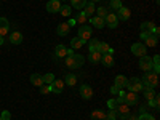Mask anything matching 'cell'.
<instances>
[{
  "label": "cell",
  "mask_w": 160,
  "mask_h": 120,
  "mask_svg": "<svg viewBox=\"0 0 160 120\" xmlns=\"http://www.w3.org/2000/svg\"><path fill=\"white\" fill-rule=\"evenodd\" d=\"M59 13H61L62 16H71L72 8H71L69 5H61V10H59Z\"/></svg>",
  "instance_id": "35"
},
{
  "label": "cell",
  "mask_w": 160,
  "mask_h": 120,
  "mask_svg": "<svg viewBox=\"0 0 160 120\" xmlns=\"http://www.w3.org/2000/svg\"><path fill=\"white\" fill-rule=\"evenodd\" d=\"M69 31H71V28H69V24H68V22H61V24L58 26V29H56L58 35H61V37L68 35V34H69Z\"/></svg>",
  "instance_id": "18"
},
{
  "label": "cell",
  "mask_w": 160,
  "mask_h": 120,
  "mask_svg": "<svg viewBox=\"0 0 160 120\" xmlns=\"http://www.w3.org/2000/svg\"><path fill=\"white\" fill-rule=\"evenodd\" d=\"M50 91H51V87L47 85V83H43L42 87H40V93H42V95H47V93H50Z\"/></svg>",
  "instance_id": "41"
},
{
  "label": "cell",
  "mask_w": 160,
  "mask_h": 120,
  "mask_svg": "<svg viewBox=\"0 0 160 120\" xmlns=\"http://www.w3.org/2000/svg\"><path fill=\"white\" fill-rule=\"evenodd\" d=\"M115 114H117L118 118H122V120L128 118L130 117V106H127L125 102H120L117 106V109H115Z\"/></svg>",
  "instance_id": "5"
},
{
  "label": "cell",
  "mask_w": 160,
  "mask_h": 120,
  "mask_svg": "<svg viewBox=\"0 0 160 120\" xmlns=\"http://www.w3.org/2000/svg\"><path fill=\"white\" fill-rule=\"evenodd\" d=\"M31 83L34 87H42L43 85V77L40 75V74H32L31 75Z\"/></svg>",
  "instance_id": "22"
},
{
  "label": "cell",
  "mask_w": 160,
  "mask_h": 120,
  "mask_svg": "<svg viewBox=\"0 0 160 120\" xmlns=\"http://www.w3.org/2000/svg\"><path fill=\"white\" fill-rule=\"evenodd\" d=\"M83 62H85V56H82V55H75V53H72V55L66 56V66H68L69 69L82 68Z\"/></svg>",
  "instance_id": "1"
},
{
  "label": "cell",
  "mask_w": 160,
  "mask_h": 120,
  "mask_svg": "<svg viewBox=\"0 0 160 120\" xmlns=\"http://www.w3.org/2000/svg\"><path fill=\"white\" fill-rule=\"evenodd\" d=\"M122 0H109V10H118V8H122Z\"/></svg>",
  "instance_id": "32"
},
{
  "label": "cell",
  "mask_w": 160,
  "mask_h": 120,
  "mask_svg": "<svg viewBox=\"0 0 160 120\" xmlns=\"http://www.w3.org/2000/svg\"><path fill=\"white\" fill-rule=\"evenodd\" d=\"M154 28H155V24H154L152 21H146V22L141 24V32H149V34H152Z\"/></svg>",
  "instance_id": "24"
},
{
  "label": "cell",
  "mask_w": 160,
  "mask_h": 120,
  "mask_svg": "<svg viewBox=\"0 0 160 120\" xmlns=\"http://www.w3.org/2000/svg\"><path fill=\"white\" fill-rule=\"evenodd\" d=\"M120 90H122V88H118V87H115V85L111 87V93H112V95H118V91H120Z\"/></svg>",
  "instance_id": "44"
},
{
  "label": "cell",
  "mask_w": 160,
  "mask_h": 120,
  "mask_svg": "<svg viewBox=\"0 0 160 120\" xmlns=\"http://www.w3.org/2000/svg\"><path fill=\"white\" fill-rule=\"evenodd\" d=\"M47 10H48V13H59V10H61V2H59V0H48Z\"/></svg>",
  "instance_id": "12"
},
{
  "label": "cell",
  "mask_w": 160,
  "mask_h": 120,
  "mask_svg": "<svg viewBox=\"0 0 160 120\" xmlns=\"http://www.w3.org/2000/svg\"><path fill=\"white\" fill-rule=\"evenodd\" d=\"M158 102H160V96H158V95H155L152 99L148 101V104L151 106V108H158Z\"/></svg>",
  "instance_id": "37"
},
{
  "label": "cell",
  "mask_w": 160,
  "mask_h": 120,
  "mask_svg": "<svg viewBox=\"0 0 160 120\" xmlns=\"http://www.w3.org/2000/svg\"><path fill=\"white\" fill-rule=\"evenodd\" d=\"M98 47H99V40L98 38H90V43H88V51H98Z\"/></svg>",
  "instance_id": "30"
},
{
  "label": "cell",
  "mask_w": 160,
  "mask_h": 120,
  "mask_svg": "<svg viewBox=\"0 0 160 120\" xmlns=\"http://www.w3.org/2000/svg\"><path fill=\"white\" fill-rule=\"evenodd\" d=\"M123 102H125L127 106H135V104H138V93H133V91L125 93Z\"/></svg>",
  "instance_id": "10"
},
{
  "label": "cell",
  "mask_w": 160,
  "mask_h": 120,
  "mask_svg": "<svg viewBox=\"0 0 160 120\" xmlns=\"http://www.w3.org/2000/svg\"><path fill=\"white\" fill-rule=\"evenodd\" d=\"M141 83L142 87H149V88H155L158 85V74H155L154 71L148 72V74H144L142 80H141Z\"/></svg>",
  "instance_id": "2"
},
{
  "label": "cell",
  "mask_w": 160,
  "mask_h": 120,
  "mask_svg": "<svg viewBox=\"0 0 160 120\" xmlns=\"http://www.w3.org/2000/svg\"><path fill=\"white\" fill-rule=\"evenodd\" d=\"M127 80H128V78H127L125 75H117V77H115V83H114V85L123 90V88L127 87Z\"/></svg>",
  "instance_id": "25"
},
{
  "label": "cell",
  "mask_w": 160,
  "mask_h": 120,
  "mask_svg": "<svg viewBox=\"0 0 160 120\" xmlns=\"http://www.w3.org/2000/svg\"><path fill=\"white\" fill-rule=\"evenodd\" d=\"M87 3V0H71V5L75 8V10H82Z\"/></svg>",
  "instance_id": "34"
},
{
  "label": "cell",
  "mask_w": 160,
  "mask_h": 120,
  "mask_svg": "<svg viewBox=\"0 0 160 120\" xmlns=\"http://www.w3.org/2000/svg\"><path fill=\"white\" fill-rule=\"evenodd\" d=\"M85 45V42L82 38H78V37H74L72 40H71V47H72V50H78V48H82Z\"/></svg>",
  "instance_id": "26"
},
{
  "label": "cell",
  "mask_w": 160,
  "mask_h": 120,
  "mask_svg": "<svg viewBox=\"0 0 160 120\" xmlns=\"http://www.w3.org/2000/svg\"><path fill=\"white\" fill-rule=\"evenodd\" d=\"M95 13H98V18H106L108 16V13H109V8H106V7H99V8H96L95 10Z\"/></svg>",
  "instance_id": "33"
},
{
  "label": "cell",
  "mask_w": 160,
  "mask_h": 120,
  "mask_svg": "<svg viewBox=\"0 0 160 120\" xmlns=\"http://www.w3.org/2000/svg\"><path fill=\"white\" fill-rule=\"evenodd\" d=\"M55 56L56 58H66L68 56V48H66L64 45H58L55 48Z\"/></svg>",
  "instance_id": "23"
},
{
  "label": "cell",
  "mask_w": 160,
  "mask_h": 120,
  "mask_svg": "<svg viewBox=\"0 0 160 120\" xmlns=\"http://www.w3.org/2000/svg\"><path fill=\"white\" fill-rule=\"evenodd\" d=\"M157 43H158V37H157V35H154V34H151L148 38L144 40V45H146V47H151V48L157 47Z\"/></svg>",
  "instance_id": "19"
},
{
  "label": "cell",
  "mask_w": 160,
  "mask_h": 120,
  "mask_svg": "<svg viewBox=\"0 0 160 120\" xmlns=\"http://www.w3.org/2000/svg\"><path fill=\"white\" fill-rule=\"evenodd\" d=\"M80 96H82L83 99H91L93 98V88L90 87V85H82V87H80Z\"/></svg>",
  "instance_id": "11"
},
{
  "label": "cell",
  "mask_w": 160,
  "mask_h": 120,
  "mask_svg": "<svg viewBox=\"0 0 160 120\" xmlns=\"http://www.w3.org/2000/svg\"><path fill=\"white\" fill-rule=\"evenodd\" d=\"M68 24H69V28H72V26H75V24H77L75 18H74V19H69V21H68Z\"/></svg>",
  "instance_id": "46"
},
{
  "label": "cell",
  "mask_w": 160,
  "mask_h": 120,
  "mask_svg": "<svg viewBox=\"0 0 160 120\" xmlns=\"http://www.w3.org/2000/svg\"><path fill=\"white\" fill-rule=\"evenodd\" d=\"M87 19H88V18H87V15H85L83 11H80L78 15H77V18H75V21H77V22H80L82 26H83V22H87Z\"/></svg>",
  "instance_id": "38"
},
{
  "label": "cell",
  "mask_w": 160,
  "mask_h": 120,
  "mask_svg": "<svg viewBox=\"0 0 160 120\" xmlns=\"http://www.w3.org/2000/svg\"><path fill=\"white\" fill-rule=\"evenodd\" d=\"M95 10H96V7H95V3H93V2H87L85 7L82 8V11L87 15V18H91L93 15H95Z\"/></svg>",
  "instance_id": "13"
},
{
  "label": "cell",
  "mask_w": 160,
  "mask_h": 120,
  "mask_svg": "<svg viewBox=\"0 0 160 120\" xmlns=\"http://www.w3.org/2000/svg\"><path fill=\"white\" fill-rule=\"evenodd\" d=\"M91 35H93V31H91V28L90 26H87V24H83V26H80V29H78V38H82L83 42H87V40H90L91 38Z\"/></svg>",
  "instance_id": "7"
},
{
  "label": "cell",
  "mask_w": 160,
  "mask_h": 120,
  "mask_svg": "<svg viewBox=\"0 0 160 120\" xmlns=\"http://www.w3.org/2000/svg\"><path fill=\"white\" fill-rule=\"evenodd\" d=\"M117 106H118V101H117V99H109V101H108V108H109V109L115 111Z\"/></svg>",
  "instance_id": "40"
},
{
  "label": "cell",
  "mask_w": 160,
  "mask_h": 120,
  "mask_svg": "<svg viewBox=\"0 0 160 120\" xmlns=\"http://www.w3.org/2000/svg\"><path fill=\"white\" fill-rule=\"evenodd\" d=\"M88 2H93V3H95V2H98V0H88Z\"/></svg>",
  "instance_id": "49"
},
{
  "label": "cell",
  "mask_w": 160,
  "mask_h": 120,
  "mask_svg": "<svg viewBox=\"0 0 160 120\" xmlns=\"http://www.w3.org/2000/svg\"><path fill=\"white\" fill-rule=\"evenodd\" d=\"M138 120H155V118H154L151 114H146V112H144V114H141V115L138 117Z\"/></svg>",
  "instance_id": "42"
},
{
  "label": "cell",
  "mask_w": 160,
  "mask_h": 120,
  "mask_svg": "<svg viewBox=\"0 0 160 120\" xmlns=\"http://www.w3.org/2000/svg\"><path fill=\"white\" fill-rule=\"evenodd\" d=\"M98 51L101 53V55H106V53H111V55H114V48H111L106 42H99V47H98Z\"/></svg>",
  "instance_id": "20"
},
{
  "label": "cell",
  "mask_w": 160,
  "mask_h": 120,
  "mask_svg": "<svg viewBox=\"0 0 160 120\" xmlns=\"http://www.w3.org/2000/svg\"><path fill=\"white\" fill-rule=\"evenodd\" d=\"M91 24L95 26L96 29H102L104 26H106V24H104V19H102V18H98V16H95V18H91Z\"/></svg>",
  "instance_id": "29"
},
{
  "label": "cell",
  "mask_w": 160,
  "mask_h": 120,
  "mask_svg": "<svg viewBox=\"0 0 160 120\" xmlns=\"http://www.w3.org/2000/svg\"><path fill=\"white\" fill-rule=\"evenodd\" d=\"M139 69L144 72H151L152 71V58H149L148 55L139 58Z\"/></svg>",
  "instance_id": "8"
},
{
  "label": "cell",
  "mask_w": 160,
  "mask_h": 120,
  "mask_svg": "<svg viewBox=\"0 0 160 120\" xmlns=\"http://www.w3.org/2000/svg\"><path fill=\"white\" fill-rule=\"evenodd\" d=\"M125 88H128L130 91H133V93H139V91H142V83H141V80L138 78V77H131V78H128L127 80V87Z\"/></svg>",
  "instance_id": "3"
},
{
  "label": "cell",
  "mask_w": 160,
  "mask_h": 120,
  "mask_svg": "<svg viewBox=\"0 0 160 120\" xmlns=\"http://www.w3.org/2000/svg\"><path fill=\"white\" fill-rule=\"evenodd\" d=\"M50 87H51V91H53V93L59 95V93L64 90V82H62V80H56V78H55V82H53Z\"/></svg>",
  "instance_id": "15"
},
{
  "label": "cell",
  "mask_w": 160,
  "mask_h": 120,
  "mask_svg": "<svg viewBox=\"0 0 160 120\" xmlns=\"http://www.w3.org/2000/svg\"><path fill=\"white\" fill-rule=\"evenodd\" d=\"M3 42H5V40H3V37L0 35V45H3Z\"/></svg>",
  "instance_id": "48"
},
{
  "label": "cell",
  "mask_w": 160,
  "mask_h": 120,
  "mask_svg": "<svg viewBox=\"0 0 160 120\" xmlns=\"http://www.w3.org/2000/svg\"><path fill=\"white\" fill-rule=\"evenodd\" d=\"M104 120H117V114H115V111L109 109V112H106V117H104Z\"/></svg>",
  "instance_id": "39"
},
{
  "label": "cell",
  "mask_w": 160,
  "mask_h": 120,
  "mask_svg": "<svg viewBox=\"0 0 160 120\" xmlns=\"http://www.w3.org/2000/svg\"><path fill=\"white\" fill-rule=\"evenodd\" d=\"M62 2H64V0H62Z\"/></svg>",
  "instance_id": "51"
},
{
  "label": "cell",
  "mask_w": 160,
  "mask_h": 120,
  "mask_svg": "<svg viewBox=\"0 0 160 120\" xmlns=\"http://www.w3.org/2000/svg\"><path fill=\"white\" fill-rule=\"evenodd\" d=\"M152 34L158 37V34H160V29H158V26H155V28H154V31H152Z\"/></svg>",
  "instance_id": "47"
},
{
  "label": "cell",
  "mask_w": 160,
  "mask_h": 120,
  "mask_svg": "<svg viewBox=\"0 0 160 120\" xmlns=\"http://www.w3.org/2000/svg\"><path fill=\"white\" fill-rule=\"evenodd\" d=\"M42 77H43V83H47V85H51L53 82H55V75L53 74H45Z\"/></svg>",
  "instance_id": "36"
},
{
  "label": "cell",
  "mask_w": 160,
  "mask_h": 120,
  "mask_svg": "<svg viewBox=\"0 0 160 120\" xmlns=\"http://www.w3.org/2000/svg\"><path fill=\"white\" fill-rule=\"evenodd\" d=\"M142 93H144V98L148 99V101H149V99H152V98L155 96L154 88H149V87H144V88H142Z\"/></svg>",
  "instance_id": "31"
},
{
  "label": "cell",
  "mask_w": 160,
  "mask_h": 120,
  "mask_svg": "<svg viewBox=\"0 0 160 120\" xmlns=\"http://www.w3.org/2000/svg\"><path fill=\"white\" fill-rule=\"evenodd\" d=\"M115 15H117L118 21H128L130 16H131V10L127 8V7H122V8H118V10H117Z\"/></svg>",
  "instance_id": "9"
},
{
  "label": "cell",
  "mask_w": 160,
  "mask_h": 120,
  "mask_svg": "<svg viewBox=\"0 0 160 120\" xmlns=\"http://www.w3.org/2000/svg\"><path fill=\"white\" fill-rule=\"evenodd\" d=\"M104 24L108 26L109 29H115L117 26H118V18H117V15H115V13L109 11V13H108V16L104 18Z\"/></svg>",
  "instance_id": "6"
},
{
  "label": "cell",
  "mask_w": 160,
  "mask_h": 120,
  "mask_svg": "<svg viewBox=\"0 0 160 120\" xmlns=\"http://www.w3.org/2000/svg\"><path fill=\"white\" fill-rule=\"evenodd\" d=\"M10 32V22L7 18H0V35H7Z\"/></svg>",
  "instance_id": "14"
},
{
  "label": "cell",
  "mask_w": 160,
  "mask_h": 120,
  "mask_svg": "<svg viewBox=\"0 0 160 120\" xmlns=\"http://www.w3.org/2000/svg\"><path fill=\"white\" fill-rule=\"evenodd\" d=\"M149 35H151L149 32H141V34H139V37H141V40H146V38H148Z\"/></svg>",
  "instance_id": "45"
},
{
  "label": "cell",
  "mask_w": 160,
  "mask_h": 120,
  "mask_svg": "<svg viewBox=\"0 0 160 120\" xmlns=\"http://www.w3.org/2000/svg\"><path fill=\"white\" fill-rule=\"evenodd\" d=\"M101 53L99 51H91L90 55H88V61L91 62V64H98V62H101Z\"/></svg>",
  "instance_id": "21"
},
{
  "label": "cell",
  "mask_w": 160,
  "mask_h": 120,
  "mask_svg": "<svg viewBox=\"0 0 160 120\" xmlns=\"http://www.w3.org/2000/svg\"><path fill=\"white\" fill-rule=\"evenodd\" d=\"M101 62L106 66V68H112L114 66V56L111 55V53H106V55L101 56Z\"/></svg>",
  "instance_id": "16"
},
{
  "label": "cell",
  "mask_w": 160,
  "mask_h": 120,
  "mask_svg": "<svg viewBox=\"0 0 160 120\" xmlns=\"http://www.w3.org/2000/svg\"><path fill=\"white\" fill-rule=\"evenodd\" d=\"M131 53L135 56H138V58H142V56H146L148 55V47H146L144 43H133L131 45Z\"/></svg>",
  "instance_id": "4"
},
{
  "label": "cell",
  "mask_w": 160,
  "mask_h": 120,
  "mask_svg": "<svg viewBox=\"0 0 160 120\" xmlns=\"http://www.w3.org/2000/svg\"><path fill=\"white\" fill-rule=\"evenodd\" d=\"M21 42H22V34H21V32H11V34H10V43L19 45Z\"/></svg>",
  "instance_id": "17"
},
{
  "label": "cell",
  "mask_w": 160,
  "mask_h": 120,
  "mask_svg": "<svg viewBox=\"0 0 160 120\" xmlns=\"http://www.w3.org/2000/svg\"><path fill=\"white\" fill-rule=\"evenodd\" d=\"M0 120H2V117H0Z\"/></svg>",
  "instance_id": "50"
},
{
  "label": "cell",
  "mask_w": 160,
  "mask_h": 120,
  "mask_svg": "<svg viewBox=\"0 0 160 120\" xmlns=\"http://www.w3.org/2000/svg\"><path fill=\"white\" fill-rule=\"evenodd\" d=\"M104 117H106V112L102 109H96V111L91 112V118L93 120H104Z\"/></svg>",
  "instance_id": "27"
},
{
  "label": "cell",
  "mask_w": 160,
  "mask_h": 120,
  "mask_svg": "<svg viewBox=\"0 0 160 120\" xmlns=\"http://www.w3.org/2000/svg\"><path fill=\"white\" fill-rule=\"evenodd\" d=\"M64 83H66V85H69V87H74V85L77 83V75H74V74H68V75H66V78H64Z\"/></svg>",
  "instance_id": "28"
},
{
  "label": "cell",
  "mask_w": 160,
  "mask_h": 120,
  "mask_svg": "<svg viewBox=\"0 0 160 120\" xmlns=\"http://www.w3.org/2000/svg\"><path fill=\"white\" fill-rule=\"evenodd\" d=\"M0 117H2V120H10L11 118V114L8 111H2V115H0Z\"/></svg>",
  "instance_id": "43"
}]
</instances>
